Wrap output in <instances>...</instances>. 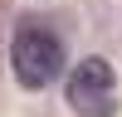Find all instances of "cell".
<instances>
[{"label":"cell","instance_id":"1","mask_svg":"<svg viewBox=\"0 0 122 117\" xmlns=\"http://www.w3.org/2000/svg\"><path fill=\"white\" fill-rule=\"evenodd\" d=\"M10 68H15V83L29 88V93L49 88L64 73V44H59V34L25 20L15 29V39H10Z\"/></svg>","mask_w":122,"mask_h":117},{"label":"cell","instance_id":"2","mask_svg":"<svg viewBox=\"0 0 122 117\" xmlns=\"http://www.w3.org/2000/svg\"><path fill=\"white\" fill-rule=\"evenodd\" d=\"M68 107L78 117H112L117 112V73L107 58H83L78 68H68Z\"/></svg>","mask_w":122,"mask_h":117}]
</instances>
